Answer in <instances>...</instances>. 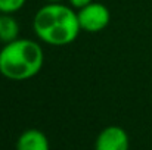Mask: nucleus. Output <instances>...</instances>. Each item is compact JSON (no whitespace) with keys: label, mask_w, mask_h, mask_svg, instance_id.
Wrapping results in <instances>:
<instances>
[{"label":"nucleus","mask_w":152,"mask_h":150,"mask_svg":"<svg viewBox=\"0 0 152 150\" xmlns=\"http://www.w3.org/2000/svg\"><path fill=\"white\" fill-rule=\"evenodd\" d=\"M46 3H62L64 0H45Z\"/></svg>","instance_id":"1a4fd4ad"},{"label":"nucleus","mask_w":152,"mask_h":150,"mask_svg":"<svg viewBox=\"0 0 152 150\" xmlns=\"http://www.w3.org/2000/svg\"><path fill=\"white\" fill-rule=\"evenodd\" d=\"M45 51L31 38H16L0 49V75L10 81L34 78L43 68Z\"/></svg>","instance_id":"f03ea898"},{"label":"nucleus","mask_w":152,"mask_h":150,"mask_svg":"<svg viewBox=\"0 0 152 150\" xmlns=\"http://www.w3.org/2000/svg\"><path fill=\"white\" fill-rule=\"evenodd\" d=\"M77 16L81 31L86 33H99L109 25L111 21L109 9L99 1H92L90 4L78 9Z\"/></svg>","instance_id":"7ed1b4c3"},{"label":"nucleus","mask_w":152,"mask_h":150,"mask_svg":"<svg viewBox=\"0 0 152 150\" xmlns=\"http://www.w3.org/2000/svg\"><path fill=\"white\" fill-rule=\"evenodd\" d=\"M130 138L124 128L118 125L105 127L96 137L95 150H129Z\"/></svg>","instance_id":"20e7f679"},{"label":"nucleus","mask_w":152,"mask_h":150,"mask_svg":"<svg viewBox=\"0 0 152 150\" xmlns=\"http://www.w3.org/2000/svg\"><path fill=\"white\" fill-rule=\"evenodd\" d=\"M93 0H68V3H69V6L71 7H74V9H81V7H84V6H87V4H90Z\"/></svg>","instance_id":"6e6552de"},{"label":"nucleus","mask_w":152,"mask_h":150,"mask_svg":"<svg viewBox=\"0 0 152 150\" xmlns=\"http://www.w3.org/2000/svg\"><path fill=\"white\" fill-rule=\"evenodd\" d=\"M16 150H50V143L43 131L37 128H28L18 137Z\"/></svg>","instance_id":"39448f33"},{"label":"nucleus","mask_w":152,"mask_h":150,"mask_svg":"<svg viewBox=\"0 0 152 150\" xmlns=\"http://www.w3.org/2000/svg\"><path fill=\"white\" fill-rule=\"evenodd\" d=\"M36 37L49 46H68L77 40L81 28L77 10L64 3H46L33 18Z\"/></svg>","instance_id":"f257e3e1"},{"label":"nucleus","mask_w":152,"mask_h":150,"mask_svg":"<svg viewBox=\"0 0 152 150\" xmlns=\"http://www.w3.org/2000/svg\"><path fill=\"white\" fill-rule=\"evenodd\" d=\"M19 22L13 15L0 13V43L7 44L16 38H19Z\"/></svg>","instance_id":"423d86ee"},{"label":"nucleus","mask_w":152,"mask_h":150,"mask_svg":"<svg viewBox=\"0 0 152 150\" xmlns=\"http://www.w3.org/2000/svg\"><path fill=\"white\" fill-rule=\"evenodd\" d=\"M27 0H0V13L15 15L25 6Z\"/></svg>","instance_id":"0eeeda50"}]
</instances>
